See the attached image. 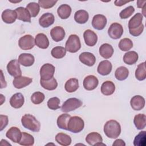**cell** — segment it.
<instances>
[{"label":"cell","instance_id":"1","mask_svg":"<svg viewBox=\"0 0 146 146\" xmlns=\"http://www.w3.org/2000/svg\"><path fill=\"white\" fill-rule=\"evenodd\" d=\"M103 131L108 138L116 139L121 133V126L116 120H110L105 123Z\"/></svg>","mask_w":146,"mask_h":146},{"label":"cell","instance_id":"2","mask_svg":"<svg viewBox=\"0 0 146 146\" xmlns=\"http://www.w3.org/2000/svg\"><path fill=\"white\" fill-rule=\"evenodd\" d=\"M21 123L23 127L33 132H38L40 128V122L35 117L31 114H25L21 119Z\"/></svg>","mask_w":146,"mask_h":146},{"label":"cell","instance_id":"3","mask_svg":"<svg viewBox=\"0 0 146 146\" xmlns=\"http://www.w3.org/2000/svg\"><path fill=\"white\" fill-rule=\"evenodd\" d=\"M84 127V120L79 116H71L68 120L67 128L72 133H76L81 132Z\"/></svg>","mask_w":146,"mask_h":146},{"label":"cell","instance_id":"4","mask_svg":"<svg viewBox=\"0 0 146 146\" xmlns=\"http://www.w3.org/2000/svg\"><path fill=\"white\" fill-rule=\"evenodd\" d=\"M81 48V43L79 37L76 34H71L67 39L65 48L71 53H75Z\"/></svg>","mask_w":146,"mask_h":146},{"label":"cell","instance_id":"5","mask_svg":"<svg viewBox=\"0 0 146 146\" xmlns=\"http://www.w3.org/2000/svg\"><path fill=\"white\" fill-rule=\"evenodd\" d=\"M82 104V102L78 98H69L63 103L61 107V111L65 113L71 112L79 108Z\"/></svg>","mask_w":146,"mask_h":146},{"label":"cell","instance_id":"6","mask_svg":"<svg viewBox=\"0 0 146 146\" xmlns=\"http://www.w3.org/2000/svg\"><path fill=\"white\" fill-rule=\"evenodd\" d=\"M35 44V39L30 34H27L21 37L18 40L19 47L23 50H30L34 47Z\"/></svg>","mask_w":146,"mask_h":146},{"label":"cell","instance_id":"7","mask_svg":"<svg viewBox=\"0 0 146 146\" xmlns=\"http://www.w3.org/2000/svg\"><path fill=\"white\" fill-rule=\"evenodd\" d=\"M123 27L119 23H112L108 29V34L113 39H119L123 34Z\"/></svg>","mask_w":146,"mask_h":146},{"label":"cell","instance_id":"8","mask_svg":"<svg viewBox=\"0 0 146 146\" xmlns=\"http://www.w3.org/2000/svg\"><path fill=\"white\" fill-rule=\"evenodd\" d=\"M55 67L50 63L44 64L40 69V79L48 80L53 78L55 73Z\"/></svg>","mask_w":146,"mask_h":146},{"label":"cell","instance_id":"9","mask_svg":"<svg viewBox=\"0 0 146 146\" xmlns=\"http://www.w3.org/2000/svg\"><path fill=\"white\" fill-rule=\"evenodd\" d=\"M19 64L18 60L17 59L10 60L7 65V70L8 73L14 78L21 76L22 71Z\"/></svg>","mask_w":146,"mask_h":146},{"label":"cell","instance_id":"10","mask_svg":"<svg viewBox=\"0 0 146 146\" xmlns=\"http://www.w3.org/2000/svg\"><path fill=\"white\" fill-rule=\"evenodd\" d=\"M107 22V18L104 15L96 14L94 16L91 23L94 29L98 30H102L106 26Z\"/></svg>","mask_w":146,"mask_h":146},{"label":"cell","instance_id":"11","mask_svg":"<svg viewBox=\"0 0 146 146\" xmlns=\"http://www.w3.org/2000/svg\"><path fill=\"white\" fill-rule=\"evenodd\" d=\"M22 132L16 127H11L6 133V136L13 142L19 143L22 138Z\"/></svg>","mask_w":146,"mask_h":146},{"label":"cell","instance_id":"12","mask_svg":"<svg viewBox=\"0 0 146 146\" xmlns=\"http://www.w3.org/2000/svg\"><path fill=\"white\" fill-rule=\"evenodd\" d=\"M99 84L98 78L93 75H90L87 76L83 80V87L87 91H91L95 89Z\"/></svg>","mask_w":146,"mask_h":146},{"label":"cell","instance_id":"13","mask_svg":"<svg viewBox=\"0 0 146 146\" xmlns=\"http://www.w3.org/2000/svg\"><path fill=\"white\" fill-rule=\"evenodd\" d=\"M86 141L90 145H105L102 143L103 138L100 134L96 132H92L88 133L86 137Z\"/></svg>","mask_w":146,"mask_h":146},{"label":"cell","instance_id":"14","mask_svg":"<svg viewBox=\"0 0 146 146\" xmlns=\"http://www.w3.org/2000/svg\"><path fill=\"white\" fill-rule=\"evenodd\" d=\"M83 38L86 44L90 47L95 46L98 41V36L96 34L90 29L84 31L83 33Z\"/></svg>","mask_w":146,"mask_h":146},{"label":"cell","instance_id":"15","mask_svg":"<svg viewBox=\"0 0 146 146\" xmlns=\"http://www.w3.org/2000/svg\"><path fill=\"white\" fill-rule=\"evenodd\" d=\"M79 59L81 63L89 67L94 66L96 62L95 55L90 52H82L79 56Z\"/></svg>","mask_w":146,"mask_h":146},{"label":"cell","instance_id":"16","mask_svg":"<svg viewBox=\"0 0 146 146\" xmlns=\"http://www.w3.org/2000/svg\"><path fill=\"white\" fill-rule=\"evenodd\" d=\"M32 82L33 79L31 78L19 76L18 77H15L13 81V84L15 88L21 89L29 86L32 83Z\"/></svg>","mask_w":146,"mask_h":146},{"label":"cell","instance_id":"17","mask_svg":"<svg viewBox=\"0 0 146 146\" xmlns=\"http://www.w3.org/2000/svg\"><path fill=\"white\" fill-rule=\"evenodd\" d=\"M2 21L7 24L14 23L17 19V14L15 10L6 9L3 11L1 15Z\"/></svg>","mask_w":146,"mask_h":146},{"label":"cell","instance_id":"18","mask_svg":"<svg viewBox=\"0 0 146 146\" xmlns=\"http://www.w3.org/2000/svg\"><path fill=\"white\" fill-rule=\"evenodd\" d=\"M54 21L55 18L52 13H46L42 15L39 18V23L41 27L43 28H47L52 25L54 23Z\"/></svg>","mask_w":146,"mask_h":146},{"label":"cell","instance_id":"19","mask_svg":"<svg viewBox=\"0 0 146 146\" xmlns=\"http://www.w3.org/2000/svg\"><path fill=\"white\" fill-rule=\"evenodd\" d=\"M50 35L52 39L56 42L62 41L66 35L65 31L61 26H55L50 31Z\"/></svg>","mask_w":146,"mask_h":146},{"label":"cell","instance_id":"20","mask_svg":"<svg viewBox=\"0 0 146 146\" xmlns=\"http://www.w3.org/2000/svg\"><path fill=\"white\" fill-rule=\"evenodd\" d=\"M112 68V65L111 63L108 60H104L100 62L98 66V72L103 76L109 75Z\"/></svg>","mask_w":146,"mask_h":146},{"label":"cell","instance_id":"21","mask_svg":"<svg viewBox=\"0 0 146 146\" xmlns=\"http://www.w3.org/2000/svg\"><path fill=\"white\" fill-rule=\"evenodd\" d=\"M18 60L20 64L25 67H30L34 64L35 58L31 54L22 53L19 55Z\"/></svg>","mask_w":146,"mask_h":146},{"label":"cell","instance_id":"22","mask_svg":"<svg viewBox=\"0 0 146 146\" xmlns=\"http://www.w3.org/2000/svg\"><path fill=\"white\" fill-rule=\"evenodd\" d=\"M130 104L133 110L140 111L144 107L145 99L140 95H135L131 98Z\"/></svg>","mask_w":146,"mask_h":146},{"label":"cell","instance_id":"23","mask_svg":"<svg viewBox=\"0 0 146 146\" xmlns=\"http://www.w3.org/2000/svg\"><path fill=\"white\" fill-rule=\"evenodd\" d=\"M25 103V98L21 93L14 94L10 99V106L14 108H20Z\"/></svg>","mask_w":146,"mask_h":146},{"label":"cell","instance_id":"24","mask_svg":"<svg viewBox=\"0 0 146 146\" xmlns=\"http://www.w3.org/2000/svg\"><path fill=\"white\" fill-rule=\"evenodd\" d=\"M143 15L140 13H137L134 16L131 18L128 22L129 30H133L139 27L143 23Z\"/></svg>","mask_w":146,"mask_h":146},{"label":"cell","instance_id":"25","mask_svg":"<svg viewBox=\"0 0 146 146\" xmlns=\"http://www.w3.org/2000/svg\"><path fill=\"white\" fill-rule=\"evenodd\" d=\"M35 43L37 47L42 49H46L49 46L48 39L43 33H39L35 36Z\"/></svg>","mask_w":146,"mask_h":146},{"label":"cell","instance_id":"26","mask_svg":"<svg viewBox=\"0 0 146 146\" xmlns=\"http://www.w3.org/2000/svg\"><path fill=\"white\" fill-rule=\"evenodd\" d=\"M15 11L17 14V19L26 22H31V15L26 8L23 7H17Z\"/></svg>","mask_w":146,"mask_h":146},{"label":"cell","instance_id":"27","mask_svg":"<svg viewBox=\"0 0 146 146\" xmlns=\"http://www.w3.org/2000/svg\"><path fill=\"white\" fill-rule=\"evenodd\" d=\"M99 54L104 59L110 58L113 54V48L112 46L108 43H103L99 47Z\"/></svg>","mask_w":146,"mask_h":146},{"label":"cell","instance_id":"28","mask_svg":"<svg viewBox=\"0 0 146 146\" xmlns=\"http://www.w3.org/2000/svg\"><path fill=\"white\" fill-rule=\"evenodd\" d=\"M100 91L101 92L106 96L111 95L113 94L115 91V85L112 81H105L101 86Z\"/></svg>","mask_w":146,"mask_h":146},{"label":"cell","instance_id":"29","mask_svg":"<svg viewBox=\"0 0 146 146\" xmlns=\"http://www.w3.org/2000/svg\"><path fill=\"white\" fill-rule=\"evenodd\" d=\"M71 8L67 4H63L59 6L57 9L58 16L62 19H66L70 17L71 14Z\"/></svg>","mask_w":146,"mask_h":146},{"label":"cell","instance_id":"30","mask_svg":"<svg viewBox=\"0 0 146 146\" xmlns=\"http://www.w3.org/2000/svg\"><path fill=\"white\" fill-rule=\"evenodd\" d=\"M88 13L84 10H78L74 14V19L75 22L79 24H84L86 23L88 21Z\"/></svg>","mask_w":146,"mask_h":146},{"label":"cell","instance_id":"31","mask_svg":"<svg viewBox=\"0 0 146 146\" xmlns=\"http://www.w3.org/2000/svg\"><path fill=\"white\" fill-rule=\"evenodd\" d=\"M138 54L134 51L127 52L123 56L124 62L128 65L135 64L138 60Z\"/></svg>","mask_w":146,"mask_h":146},{"label":"cell","instance_id":"32","mask_svg":"<svg viewBox=\"0 0 146 146\" xmlns=\"http://www.w3.org/2000/svg\"><path fill=\"white\" fill-rule=\"evenodd\" d=\"M40 84L44 89L48 91L54 90L58 86L57 81L54 77L48 80L40 79Z\"/></svg>","mask_w":146,"mask_h":146},{"label":"cell","instance_id":"33","mask_svg":"<svg viewBox=\"0 0 146 146\" xmlns=\"http://www.w3.org/2000/svg\"><path fill=\"white\" fill-rule=\"evenodd\" d=\"M79 88V81L76 78L69 79L64 84L65 90L69 93L76 91Z\"/></svg>","mask_w":146,"mask_h":146},{"label":"cell","instance_id":"34","mask_svg":"<svg viewBox=\"0 0 146 146\" xmlns=\"http://www.w3.org/2000/svg\"><path fill=\"white\" fill-rule=\"evenodd\" d=\"M55 141L61 145L68 146L71 144L72 140L69 135L64 133H58L55 136Z\"/></svg>","mask_w":146,"mask_h":146},{"label":"cell","instance_id":"35","mask_svg":"<svg viewBox=\"0 0 146 146\" xmlns=\"http://www.w3.org/2000/svg\"><path fill=\"white\" fill-rule=\"evenodd\" d=\"M133 123L137 129H143L146 125V116L143 113H139L135 116Z\"/></svg>","mask_w":146,"mask_h":146},{"label":"cell","instance_id":"36","mask_svg":"<svg viewBox=\"0 0 146 146\" xmlns=\"http://www.w3.org/2000/svg\"><path fill=\"white\" fill-rule=\"evenodd\" d=\"M71 116L67 113H63L58 117L56 123L58 127L62 129L68 130L67 125Z\"/></svg>","mask_w":146,"mask_h":146},{"label":"cell","instance_id":"37","mask_svg":"<svg viewBox=\"0 0 146 146\" xmlns=\"http://www.w3.org/2000/svg\"><path fill=\"white\" fill-rule=\"evenodd\" d=\"M129 75V71L128 68L124 66L118 67L115 72V76L118 80L122 81L125 80Z\"/></svg>","mask_w":146,"mask_h":146},{"label":"cell","instance_id":"38","mask_svg":"<svg viewBox=\"0 0 146 146\" xmlns=\"http://www.w3.org/2000/svg\"><path fill=\"white\" fill-rule=\"evenodd\" d=\"M135 77L140 81L144 80L146 78V70H145V62L140 63L135 71Z\"/></svg>","mask_w":146,"mask_h":146},{"label":"cell","instance_id":"39","mask_svg":"<svg viewBox=\"0 0 146 146\" xmlns=\"http://www.w3.org/2000/svg\"><path fill=\"white\" fill-rule=\"evenodd\" d=\"M34 144V137L27 133V132H22V138L19 142V144L23 146H31L33 145Z\"/></svg>","mask_w":146,"mask_h":146},{"label":"cell","instance_id":"40","mask_svg":"<svg viewBox=\"0 0 146 146\" xmlns=\"http://www.w3.org/2000/svg\"><path fill=\"white\" fill-rule=\"evenodd\" d=\"M66 49L62 46H56L51 50V55L56 59H61L66 54Z\"/></svg>","mask_w":146,"mask_h":146},{"label":"cell","instance_id":"41","mask_svg":"<svg viewBox=\"0 0 146 146\" xmlns=\"http://www.w3.org/2000/svg\"><path fill=\"white\" fill-rule=\"evenodd\" d=\"M118 46L121 51H128L133 47V42L129 38H125L120 40Z\"/></svg>","mask_w":146,"mask_h":146},{"label":"cell","instance_id":"42","mask_svg":"<svg viewBox=\"0 0 146 146\" xmlns=\"http://www.w3.org/2000/svg\"><path fill=\"white\" fill-rule=\"evenodd\" d=\"M26 9L28 10L32 17H35L39 13L40 6L38 3L33 2L27 5Z\"/></svg>","mask_w":146,"mask_h":146},{"label":"cell","instance_id":"43","mask_svg":"<svg viewBox=\"0 0 146 146\" xmlns=\"http://www.w3.org/2000/svg\"><path fill=\"white\" fill-rule=\"evenodd\" d=\"M145 131H142L135 136L133 140L135 146H144L145 145Z\"/></svg>","mask_w":146,"mask_h":146},{"label":"cell","instance_id":"44","mask_svg":"<svg viewBox=\"0 0 146 146\" xmlns=\"http://www.w3.org/2000/svg\"><path fill=\"white\" fill-rule=\"evenodd\" d=\"M44 98L45 96L43 93L37 91L32 94L31 96V100L34 104H39L43 102Z\"/></svg>","mask_w":146,"mask_h":146},{"label":"cell","instance_id":"45","mask_svg":"<svg viewBox=\"0 0 146 146\" xmlns=\"http://www.w3.org/2000/svg\"><path fill=\"white\" fill-rule=\"evenodd\" d=\"M60 99L57 97H52L48 99L47 106L48 108L52 110H56L60 108Z\"/></svg>","mask_w":146,"mask_h":146},{"label":"cell","instance_id":"46","mask_svg":"<svg viewBox=\"0 0 146 146\" xmlns=\"http://www.w3.org/2000/svg\"><path fill=\"white\" fill-rule=\"evenodd\" d=\"M134 12V7L132 6H129L121 10L119 14V16L121 19H127L131 17Z\"/></svg>","mask_w":146,"mask_h":146},{"label":"cell","instance_id":"47","mask_svg":"<svg viewBox=\"0 0 146 146\" xmlns=\"http://www.w3.org/2000/svg\"><path fill=\"white\" fill-rule=\"evenodd\" d=\"M57 2V1H50V0H39L38 4L40 7L43 9H50L52 7L55 3Z\"/></svg>","mask_w":146,"mask_h":146},{"label":"cell","instance_id":"48","mask_svg":"<svg viewBox=\"0 0 146 146\" xmlns=\"http://www.w3.org/2000/svg\"><path fill=\"white\" fill-rule=\"evenodd\" d=\"M144 25L142 24L137 29H135L133 30H129V32L131 35L133 36H138L143 33L144 30Z\"/></svg>","mask_w":146,"mask_h":146},{"label":"cell","instance_id":"49","mask_svg":"<svg viewBox=\"0 0 146 146\" xmlns=\"http://www.w3.org/2000/svg\"><path fill=\"white\" fill-rule=\"evenodd\" d=\"M0 118H1V129L0 131H2L8 124V116L6 115H0Z\"/></svg>","mask_w":146,"mask_h":146},{"label":"cell","instance_id":"50","mask_svg":"<svg viewBox=\"0 0 146 146\" xmlns=\"http://www.w3.org/2000/svg\"><path fill=\"white\" fill-rule=\"evenodd\" d=\"M125 143L124 141L122 139H116L113 143L112 144V146H125Z\"/></svg>","mask_w":146,"mask_h":146},{"label":"cell","instance_id":"51","mask_svg":"<svg viewBox=\"0 0 146 146\" xmlns=\"http://www.w3.org/2000/svg\"><path fill=\"white\" fill-rule=\"evenodd\" d=\"M1 88H3L4 87H6V82L5 81V79L3 77V74L2 70H1Z\"/></svg>","mask_w":146,"mask_h":146},{"label":"cell","instance_id":"52","mask_svg":"<svg viewBox=\"0 0 146 146\" xmlns=\"http://www.w3.org/2000/svg\"><path fill=\"white\" fill-rule=\"evenodd\" d=\"M128 2H129V1H123L121 0H119V1L117 0L114 2V3L116 6H121Z\"/></svg>","mask_w":146,"mask_h":146},{"label":"cell","instance_id":"53","mask_svg":"<svg viewBox=\"0 0 146 146\" xmlns=\"http://www.w3.org/2000/svg\"><path fill=\"white\" fill-rule=\"evenodd\" d=\"M146 3V1H137V6L138 8L143 9L145 6V3Z\"/></svg>","mask_w":146,"mask_h":146},{"label":"cell","instance_id":"54","mask_svg":"<svg viewBox=\"0 0 146 146\" xmlns=\"http://www.w3.org/2000/svg\"><path fill=\"white\" fill-rule=\"evenodd\" d=\"M1 140H2V141H3L4 142V144H3V145H11L10 143H9L7 142V141H6V140L2 139Z\"/></svg>","mask_w":146,"mask_h":146}]
</instances>
